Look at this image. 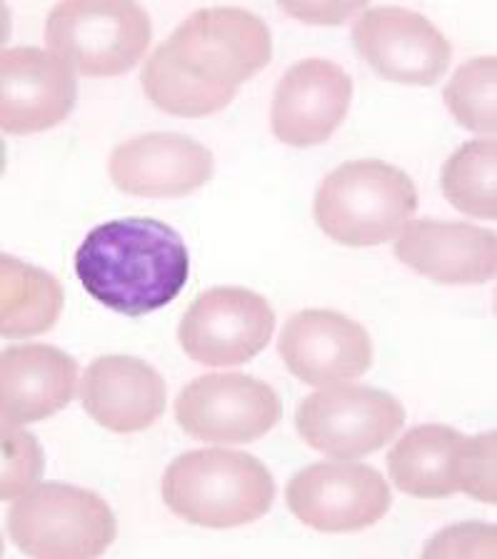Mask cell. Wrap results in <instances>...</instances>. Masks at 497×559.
Masks as SVG:
<instances>
[{"label": "cell", "mask_w": 497, "mask_h": 559, "mask_svg": "<svg viewBox=\"0 0 497 559\" xmlns=\"http://www.w3.org/2000/svg\"><path fill=\"white\" fill-rule=\"evenodd\" d=\"M75 275L93 300L128 318H143L176 300L190 275V252L170 225L155 217H120L85 235Z\"/></svg>", "instance_id": "obj_1"}, {"label": "cell", "mask_w": 497, "mask_h": 559, "mask_svg": "<svg viewBox=\"0 0 497 559\" xmlns=\"http://www.w3.org/2000/svg\"><path fill=\"white\" fill-rule=\"evenodd\" d=\"M163 500L190 524L230 530L265 518L275 483L263 462L248 452L193 450L165 469Z\"/></svg>", "instance_id": "obj_2"}, {"label": "cell", "mask_w": 497, "mask_h": 559, "mask_svg": "<svg viewBox=\"0 0 497 559\" xmlns=\"http://www.w3.org/2000/svg\"><path fill=\"white\" fill-rule=\"evenodd\" d=\"M415 210L417 188L407 173L386 160H351L320 182L312 215L330 240L372 248L395 240Z\"/></svg>", "instance_id": "obj_3"}, {"label": "cell", "mask_w": 497, "mask_h": 559, "mask_svg": "<svg viewBox=\"0 0 497 559\" xmlns=\"http://www.w3.org/2000/svg\"><path fill=\"white\" fill-rule=\"evenodd\" d=\"M116 532V514L100 495L63 483L33 487L8 514L13 545L36 559L100 557Z\"/></svg>", "instance_id": "obj_4"}, {"label": "cell", "mask_w": 497, "mask_h": 559, "mask_svg": "<svg viewBox=\"0 0 497 559\" xmlns=\"http://www.w3.org/2000/svg\"><path fill=\"white\" fill-rule=\"evenodd\" d=\"M151 38V15L130 0H66L46 21L48 50L88 78L128 73Z\"/></svg>", "instance_id": "obj_5"}, {"label": "cell", "mask_w": 497, "mask_h": 559, "mask_svg": "<svg viewBox=\"0 0 497 559\" xmlns=\"http://www.w3.org/2000/svg\"><path fill=\"white\" fill-rule=\"evenodd\" d=\"M163 50L198 81L238 87L273 58V38L265 21L246 8H200L163 43Z\"/></svg>", "instance_id": "obj_6"}, {"label": "cell", "mask_w": 497, "mask_h": 559, "mask_svg": "<svg viewBox=\"0 0 497 559\" xmlns=\"http://www.w3.org/2000/svg\"><path fill=\"white\" fill-rule=\"evenodd\" d=\"M405 425V407L388 392L365 384H328L305 397L295 413V430L328 457L357 460L378 452Z\"/></svg>", "instance_id": "obj_7"}, {"label": "cell", "mask_w": 497, "mask_h": 559, "mask_svg": "<svg viewBox=\"0 0 497 559\" xmlns=\"http://www.w3.org/2000/svg\"><path fill=\"white\" fill-rule=\"evenodd\" d=\"M273 330L275 312L263 295L221 285L190 302L178 325V340L198 365L230 367L263 353Z\"/></svg>", "instance_id": "obj_8"}, {"label": "cell", "mask_w": 497, "mask_h": 559, "mask_svg": "<svg viewBox=\"0 0 497 559\" xmlns=\"http://www.w3.org/2000/svg\"><path fill=\"white\" fill-rule=\"evenodd\" d=\"M283 405L268 382L250 374H200L176 397L182 432L203 442H256L277 425Z\"/></svg>", "instance_id": "obj_9"}, {"label": "cell", "mask_w": 497, "mask_h": 559, "mask_svg": "<svg viewBox=\"0 0 497 559\" xmlns=\"http://www.w3.org/2000/svg\"><path fill=\"white\" fill-rule=\"evenodd\" d=\"M287 510L318 532H357L386 518L392 504L388 479L363 462H316L285 489Z\"/></svg>", "instance_id": "obj_10"}, {"label": "cell", "mask_w": 497, "mask_h": 559, "mask_svg": "<svg viewBox=\"0 0 497 559\" xmlns=\"http://www.w3.org/2000/svg\"><path fill=\"white\" fill-rule=\"evenodd\" d=\"M353 43L375 73L400 85H435L452 58L450 40L425 15L400 5L365 8Z\"/></svg>", "instance_id": "obj_11"}, {"label": "cell", "mask_w": 497, "mask_h": 559, "mask_svg": "<svg viewBox=\"0 0 497 559\" xmlns=\"http://www.w3.org/2000/svg\"><path fill=\"white\" fill-rule=\"evenodd\" d=\"M73 68L56 52L19 46L0 56V126L11 135L43 133L75 108Z\"/></svg>", "instance_id": "obj_12"}, {"label": "cell", "mask_w": 497, "mask_h": 559, "mask_svg": "<svg viewBox=\"0 0 497 559\" xmlns=\"http://www.w3.org/2000/svg\"><path fill=\"white\" fill-rule=\"evenodd\" d=\"M277 353L305 384L357 380L372 365V340L360 322L335 310H300L285 322Z\"/></svg>", "instance_id": "obj_13"}, {"label": "cell", "mask_w": 497, "mask_h": 559, "mask_svg": "<svg viewBox=\"0 0 497 559\" xmlns=\"http://www.w3.org/2000/svg\"><path fill=\"white\" fill-rule=\"evenodd\" d=\"M353 100V81L326 58H305L277 81L270 110L273 135L285 145H320L345 120Z\"/></svg>", "instance_id": "obj_14"}, {"label": "cell", "mask_w": 497, "mask_h": 559, "mask_svg": "<svg viewBox=\"0 0 497 559\" xmlns=\"http://www.w3.org/2000/svg\"><path fill=\"white\" fill-rule=\"evenodd\" d=\"M113 186L138 198H182L213 175V153L182 133H145L110 153Z\"/></svg>", "instance_id": "obj_15"}, {"label": "cell", "mask_w": 497, "mask_h": 559, "mask_svg": "<svg viewBox=\"0 0 497 559\" xmlns=\"http://www.w3.org/2000/svg\"><path fill=\"white\" fill-rule=\"evenodd\" d=\"M395 258L440 285H483L497 273V235L470 223L425 217L403 227Z\"/></svg>", "instance_id": "obj_16"}, {"label": "cell", "mask_w": 497, "mask_h": 559, "mask_svg": "<svg viewBox=\"0 0 497 559\" xmlns=\"http://www.w3.org/2000/svg\"><path fill=\"white\" fill-rule=\"evenodd\" d=\"M165 380L151 365L128 355H106L88 365L81 382L83 409L110 432L130 435L165 413Z\"/></svg>", "instance_id": "obj_17"}, {"label": "cell", "mask_w": 497, "mask_h": 559, "mask_svg": "<svg viewBox=\"0 0 497 559\" xmlns=\"http://www.w3.org/2000/svg\"><path fill=\"white\" fill-rule=\"evenodd\" d=\"M78 362L63 349L31 343L8 347L0 357L3 425L40 423L68 407L75 395Z\"/></svg>", "instance_id": "obj_18"}, {"label": "cell", "mask_w": 497, "mask_h": 559, "mask_svg": "<svg viewBox=\"0 0 497 559\" xmlns=\"http://www.w3.org/2000/svg\"><path fill=\"white\" fill-rule=\"evenodd\" d=\"M460 432L448 425H421L400 437L388 454L390 479L400 492L442 500L455 495L452 487V450Z\"/></svg>", "instance_id": "obj_19"}, {"label": "cell", "mask_w": 497, "mask_h": 559, "mask_svg": "<svg viewBox=\"0 0 497 559\" xmlns=\"http://www.w3.org/2000/svg\"><path fill=\"white\" fill-rule=\"evenodd\" d=\"M63 310V287L46 270L19 258H0V332L3 337L43 335Z\"/></svg>", "instance_id": "obj_20"}, {"label": "cell", "mask_w": 497, "mask_h": 559, "mask_svg": "<svg viewBox=\"0 0 497 559\" xmlns=\"http://www.w3.org/2000/svg\"><path fill=\"white\" fill-rule=\"evenodd\" d=\"M143 93L155 108L180 118H203L217 112L235 100L238 91L233 87H217L211 83L198 81L188 70H182L168 52L155 48L151 58L145 60L141 73Z\"/></svg>", "instance_id": "obj_21"}, {"label": "cell", "mask_w": 497, "mask_h": 559, "mask_svg": "<svg viewBox=\"0 0 497 559\" xmlns=\"http://www.w3.org/2000/svg\"><path fill=\"white\" fill-rule=\"evenodd\" d=\"M497 145L493 138L470 140L460 145L442 165V195L452 207L480 221H495L497 215Z\"/></svg>", "instance_id": "obj_22"}, {"label": "cell", "mask_w": 497, "mask_h": 559, "mask_svg": "<svg viewBox=\"0 0 497 559\" xmlns=\"http://www.w3.org/2000/svg\"><path fill=\"white\" fill-rule=\"evenodd\" d=\"M495 87H497V58L483 56L462 63L450 83L445 85L442 100L458 126L473 133L495 135Z\"/></svg>", "instance_id": "obj_23"}, {"label": "cell", "mask_w": 497, "mask_h": 559, "mask_svg": "<svg viewBox=\"0 0 497 559\" xmlns=\"http://www.w3.org/2000/svg\"><path fill=\"white\" fill-rule=\"evenodd\" d=\"M495 444L497 435L485 432L477 437H460L452 450V487L480 502L495 504Z\"/></svg>", "instance_id": "obj_24"}, {"label": "cell", "mask_w": 497, "mask_h": 559, "mask_svg": "<svg viewBox=\"0 0 497 559\" xmlns=\"http://www.w3.org/2000/svg\"><path fill=\"white\" fill-rule=\"evenodd\" d=\"M46 457L38 440L19 427L3 425V475H0V497L3 502L19 500L43 477Z\"/></svg>", "instance_id": "obj_25"}, {"label": "cell", "mask_w": 497, "mask_h": 559, "mask_svg": "<svg viewBox=\"0 0 497 559\" xmlns=\"http://www.w3.org/2000/svg\"><path fill=\"white\" fill-rule=\"evenodd\" d=\"M473 557L495 555V527L493 524H458L440 532L430 545L425 547V557Z\"/></svg>", "instance_id": "obj_26"}, {"label": "cell", "mask_w": 497, "mask_h": 559, "mask_svg": "<svg viewBox=\"0 0 497 559\" xmlns=\"http://www.w3.org/2000/svg\"><path fill=\"white\" fill-rule=\"evenodd\" d=\"M363 3H281V11L291 13L303 23L316 25H340L355 13H363Z\"/></svg>", "instance_id": "obj_27"}]
</instances>
